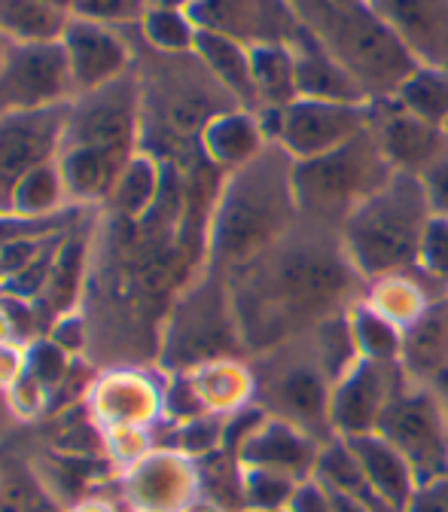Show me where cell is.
Returning <instances> with one entry per match:
<instances>
[{
    "mask_svg": "<svg viewBox=\"0 0 448 512\" xmlns=\"http://www.w3.org/2000/svg\"><path fill=\"white\" fill-rule=\"evenodd\" d=\"M247 357L311 336L363 302L369 284L351 266L342 235L299 217L263 256L226 278Z\"/></svg>",
    "mask_w": 448,
    "mask_h": 512,
    "instance_id": "6da1fadb",
    "label": "cell"
},
{
    "mask_svg": "<svg viewBox=\"0 0 448 512\" xmlns=\"http://www.w3.org/2000/svg\"><path fill=\"white\" fill-rule=\"evenodd\" d=\"M141 25V22H138ZM119 28L132 43V68L141 89V153L186 168L202 156V132L211 119L241 107L196 52H156L141 28Z\"/></svg>",
    "mask_w": 448,
    "mask_h": 512,
    "instance_id": "7a4b0ae2",
    "label": "cell"
},
{
    "mask_svg": "<svg viewBox=\"0 0 448 512\" xmlns=\"http://www.w3.org/2000/svg\"><path fill=\"white\" fill-rule=\"evenodd\" d=\"M293 165L296 159L281 144H269L223 177L208 229V269L235 275L299 223Z\"/></svg>",
    "mask_w": 448,
    "mask_h": 512,
    "instance_id": "3957f363",
    "label": "cell"
},
{
    "mask_svg": "<svg viewBox=\"0 0 448 512\" xmlns=\"http://www.w3.org/2000/svg\"><path fill=\"white\" fill-rule=\"evenodd\" d=\"M305 31L324 46L366 101L394 98L418 68L397 31L381 19L372 0H290Z\"/></svg>",
    "mask_w": 448,
    "mask_h": 512,
    "instance_id": "277c9868",
    "label": "cell"
},
{
    "mask_svg": "<svg viewBox=\"0 0 448 512\" xmlns=\"http://www.w3.org/2000/svg\"><path fill=\"white\" fill-rule=\"evenodd\" d=\"M433 211L421 177L394 171L375 196H369L339 229L351 266L366 284L418 269L421 241Z\"/></svg>",
    "mask_w": 448,
    "mask_h": 512,
    "instance_id": "5b68a950",
    "label": "cell"
},
{
    "mask_svg": "<svg viewBox=\"0 0 448 512\" xmlns=\"http://www.w3.org/2000/svg\"><path fill=\"white\" fill-rule=\"evenodd\" d=\"M391 177V162L384 159L372 132L366 128L348 144L293 165L299 217L339 232L342 223Z\"/></svg>",
    "mask_w": 448,
    "mask_h": 512,
    "instance_id": "8992f818",
    "label": "cell"
},
{
    "mask_svg": "<svg viewBox=\"0 0 448 512\" xmlns=\"http://www.w3.org/2000/svg\"><path fill=\"white\" fill-rule=\"evenodd\" d=\"M250 372L253 403L269 418L299 427L320 445L336 439L330 421L333 378L327 375L308 336L250 357Z\"/></svg>",
    "mask_w": 448,
    "mask_h": 512,
    "instance_id": "52a82bcc",
    "label": "cell"
},
{
    "mask_svg": "<svg viewBox=\"0 0 448 512\" xmlns=\"http://www.w3.org/2000/svg\"><path fill=\"white\" fill-rule=\"evenodd\" d=\"M238 357L247 354L235 324L229 281L217 269H208L205 281H199L180 299L171 317L165 360L171 369H202Z\"/></svg>",
    "mask_w": 448,
    "mask_h": 512,
    "instance_id": "ba28073f",
    "label": "cell"
},
{
    "mask_svg": "<svg viewBox=\"0 0 448 512\" xmlns=\"http://www.w3.org/2000/svg\"><path fill=\"white\" fill-rule=\"evenodd\" d=\"M141 89L135 68L122 77L74 95L61 150H92L125 168L141 150Z\"/></svg>",
    "mask_w": 448,
    "mask_h": 512,
    "instance_id": "9c48e42d",
    "label": "cell"
},
{
    "mask_svg": "<svg viewBox=\"0 0 448 512\" xmlns=\"http://www.w3.org/2000/svg\"><path fill=\"white\" fill-rule=\"evenodd\" d=\"M375 433L397 448L415 476V485L448 476V415L430 384L406 381L384 409Z\"/></svg>",
    "mask_w": 448,
    "mask_h": 512,
    "instance_id": "30bf717a",
    "label": "cell"
},
{
    "mask_svg": "<svg viewBox=\"0 0 448 512\" xmlns=\"http://www.w3.org/2000/svg\"><path fill=\"white\" fill-rule=\"evenodd\" d=\"M71 101L0 116V214H13V192L34 168L55 162Z\"/></svg>",
    "mask_w": 448,
    "mask_h": 512,
    "instance_id": "8fae6325",
    "label": "cell"
},
{
    "mask_svg": "<svg viewBox=\"0 0 448 512\" xmlns=\"http://www.w3.org/2000/svg\"><path fill=\"white\" fill-rule=\"evenodd\" d=\"M74 77L61 40L13 43L0 64V116L71 101Z\"/></svg>",
    "mask_w": 448,
    "mask_h": 512,
    "instance_id": "7c38bea8",
    "label": "cell"
},
{
    "mask_svg": "<svg viewBox=\"0 0 448 512\" xmlns=\"http://www.w3.org/2000/svg\"><path fill=\"white\" fill-rule=\"evenodd\" d=\"M369 128V101H314L296 98L281 110L278 144L296 159L324 156Z\"/></svg>",
    "mask_w": 448,
    "mask_h": 512,
    "instance_id": "4fadbf2b",
    "label": "cell"
},
{
    "mask_svg": "<svg viewBox=\"0 0 448 512\" xmlns=\"http://www.w3.org/2000/svg\"><path fill=\"white\" fill-rule=\"evenodd\" d=\"M409 375L400 363L357 360L330 394V421L336 436H360L375 433L384 409L403 391Z\"/></svg>",
    "mask_w": 448,
    "mask_h": 512,
    "instance_id": "5bb4252c",
    "label": "cell"
},
{
    "mask_svg": "<svg viewBox=\"0 0 448 512\" xmlns=\"http://www.w3.org/2000/svg\"><path fill=\"white\" fill-rule=\"evenodd\" d=\"M186 13L199 28L226 34L244 46L293 43L302 34L290 0H192Z\"/></svg>",
    "mask_w": 448,
    "mask_h": 512,
    "instance_id": "9a60e30c",
    "label": "cell"
},
{
    "mask_svg": "<svg viewBox=\"0 0 448 512\" xmlns=\"http://www.w3.org/2000/svg\"><path fill=\"white\" fill-rule=\"evenodd\" d=\"M369 132L391 168L403 174L418 177L448 153V138L442 128L409 113L394 98L369 101Z\"/></svg>",
    "mask_w": 448,
    "mask_h": 512,
    "instance_id": "2e32d148",
    "label": "cell"
},
{
    "mask_svg": "<svg viewBox=\"0 0 448 512\" xmlns=\"http://www.w3.org/2000/svg\"><path fill=\"white\" fill-rule=\"evenodd\" d=\"M64 55H68V68L74 77V92H92L125 71H132V43L125 40L119 28H107L80 16L68 19V28L61 34Z\"/></svg>",
    "mask_w": 448,
    "mask_h": 512,
    "instance_id": "e0dca14e",
    "label": "cell"
},
{
    "mask_svg": "<svg viewBox=\"0 0 448 512\" xmlns=\"http://www.w3.org/2000/svg\"><path fill=\"white\" fill-rule=\"evenodd\" d=\"M418 64L448 71V0H372Z\"/></svg>",
    "mask_w": 448,
    "mask_h": 512,
    "instance_id": "ac0fdd59",
    "label": "cell"
},
{
    "mask_svg": "<svg viewBox=\"0 0 448 512\" xmlns=\"http://www.w3.org/2000/svg\"><path fill=\"white\" fill-rule=\"evenodd\" d=\"M320 448L324 445L311 439L308 433H302L299 427L278 421V418H266L263 427L241 445L238 461L241 467H263V470L290 476L296 482H305L314 476Z\"/></svg>",
    "mask_w": 448,
    "mask_h": 512,
    "instance_id": "d6986e66",
    "label": "cell"
},
{
    "mask_svg": "<svg viewBox=\"0 0 448 512\" xmlns=\"http://www.w3.org/2000/svg\"><path fill=\"white\" fill-rule=\"evenodd\" d=\"M400 366L418 384H433L448 372V293L436 296L403 330Z\"/></svg>",
    "mask_w": 448,
    "mask_h": 512,
    "instance_id": "ffe728a7",
    "label": "cell"
},
{
    "mask_svg": "<svg viewBox=\"0 0 448 512\" xmlns=\"http://www.w3.org/2000/svg\"><path fill=\"white\" fill-rule=\"evenodd\" d=\"M342 439L348 445V452L354 455L363 479L372 485V491L381 500H388L391 506L406 512V503L418 485L397 448L378 433H360V436H342Z\"/></svg>",
    "mask_w": 448,
    "mask_h": 512,
    "instance_id": "44dd1931",
    "label": "cell"
},
{
    "mask_svg": "<svg viewBox=\"0 0 448 512\" xmlns=\"http://www.w3.org/2000/svg\"><path fill=\"white\" fill-rule=\"evenodd\" d=\"M293 55H296V89H299V98L351 101V104L366 101L363 92L357 89V83L348 77V71L305 31V25H302V34L293 40Z\"/></svg>",
    "mask_w": 448,
    "mask_h": 512,
    "instance_id": "7402d4cb",
    "label": "cell"
},
{
    "mask_svg": "<svg viewBox=\"0 0 448 512\" xmlns=\"http://www.w3.org/2000/svg\"><path fill=\"white\" fill-rule=\"evenodd\" d=\"M266 147L269 141L260 128V119H256L253 110L244 107L220 113L202 132V153L226 174L256 159Z\"/></svg>",
    "mask_w": 448,
    "mask_h": 512,
    "instance_id": "603a6c76",
    "label": "cell"
},
{
    "mask_svg": "<svg viewBox=\"0 0 448 512\" xmlns=\"http://www.w3.org/2000/svg\"><path fill=\"white\" fill-rule=\"evenodd\" d=\"M192 52L202 58V64L214 74V80L244 110H253V113L260 110V101H256V89H253V71H250V46H244L226 34L199 28L196 49Z\"/></svg>",
    "mask_w": 448,
    "mask_h": 512,
    "instance_id": "cb8c5ba5",
    "label": "cell"
},
{
    "mask_svg": "<svg viewBox=\"0 0 448 512\" xmlns=\"http://www.w3.org/2000/svg\"><path fill=\"white\" fill-rule=\"evenodd\" d=\"M442 293H448V287L436 284L421 269H412V272H400L391 278L372 281L363 299L384 317H391L400 330H406L412 320Z\"/></svg>",
    "mask_w": 448,
    "mask_h": 512,
    "instance_id": "d4e9b609",
    "label": "cell"
},
{
    "mask_svg": "<svg viewBox=\"0 0 448 512\" xmlns=\"http://www.w3.org/2000/svg\"><path fill=\"white\" fill-rule=\"evenodd\" d=\"M250 71H253V89H256L260 110L263 107H290L299 98L293 43L250 46Z\"/></svg>",
    "mask_w": 448,
    "mask_h": 512,
    "instance_id": "484cf974",
    "label": "cell"
},
{
    "mask_svg": "<svg viewBox=\"0 0 448 512\" xmlns=\"http://www.w3.org/2000/svg\"><path fill=\"white\" fill-rule=\"evenodd\" d=\"M71 13L46 0H0V34L10 43H55L68 28Z\"/></svg>",
    "mask_w": 448,
    "mask_h": 512,
    "instance_id": "4316f807",
    "label": "cell"
},
{
    "mask_svg": "<svg viewBox=\"0 0 448 512\" xmlns=\"http://www.w3.org/2000/svg\"><path fill=\"white\" fill-rule=\"evenodd\" d=\"M159 186H162V162H156L147 153H138L116 177L107 202L119 220H141L153 208Z\"/></svg>",
    "mask_w": 448,
    "mask_h": 512,
    "instance_id": "83f0119b",
    "label": "cell"
},
{
    "mask_svg": "<svg viewBox=\"0 0 448 512\" xmlns=\"http://www.w3.org/2000/svg\"><path fill=\"white\" fill-rule=\"evenodd\" d=\"M351 330H354V342H357V351L363 360L400 363L403 330L394 324L391 317L375 311L366 299L351 308Z\"/></svg>",
    "mask_w": 448,
    "mask_h": 512,
    "instance_id": "f1b7e54d",
    "label": "cell"
},
{
    "mask_svg": "<svg viewBox=\"0 0 448 512\" xmlns=\"http://www.w3.org/2000/svg\"><path fill=\"white\" fill-rule=\"evenodd\" d=\"M394 101L406 107L409 113L421 116L430 125H439L448 119V71L430 68V64H418V68L406 77V83L397 89Z\"/></svg>",
    "mask_w": 448,
    "mask_h": 512,
    "instance_id": "f546056e",
    "label": "cell"
},
{
    "mask_svg": "<svg viewBox=\"0 0 448 512\" xmlns=\"http://www.w3.org/2000/svg\"><path fill=\"white\" fill-rule=\"evenodd\" d=\"M64 196H68V189H64L58 162H46V165L34 168L28 177H22V183L16 186L13 214H19V217H52Z\"/></svg>",
    "mask_w": 448,
    "mask_h": 512,
    "instance_id": "4dcf8cb0",
    "label": "cell"
},
{
    "mask_svg": "<svg viewBox=\"0 0 448 512\" xmlns=\"http://www.w3.org/2000/svg\"><path fill=\"white\" fill-rule=\"evenodd\" d=\"M308 339H311L320 363H324L327 375L333 378V384L360 360L354 330H351V311H345L339 317H330L327 324H320Z\"/></svg>",
    "mask_w": 448,
    "mask_h": 512,
    "instance_id": "1f68e13d",
    "label": "cell"
},
{
    "mask_svg": "<svg viewBox=\"0 0 448 512\" xmlns=\"http://www.w3.org/2000/svg\"><path fill=\"white\" fill-rule=\"evenodd\" d=\"M141 37L156 52H192L196 49L199 25L189 19L186 10H162L150 7L141 19Z\"/></svg>",
    "mask_w": 448,
    "mask_h": 512,
    "instance_id": "d6a6232c",
    "label": "cell"
},
{
    "mask_svg": "<svg viewBox=\"0 0 448 512\" xmlns=\"http://www.w3.org/2000/svg\"><path fill=\"white\" fill-rule=\"evenodd\" d=\"M241 464V461H238ZM296 479L263 467H241V500L244 512H281L290 506Z\"/></svg>",
    "mask_w": 448,
    "mask_h": 512,
    "instance_id": "836d02e7",
    "label": "cell"
},
{
    "mask_svg": "<svg viewBox=\"0 0 448 512\" xmlns=\"http://www.w3.org/2000/svg\"><path fill=\"white\" fill-rule=\"evenodd\" d=\"M86 241L83 238H71L64 241L55 253V266H52V275H49V284H46V299L52 305V311H64L71 302H74V293H77V281H80V266H83V247Z\"/></svg>",
    "mask_w": 448,
    "mask_h": 512,
    "instance_id": "e575fe53",
    "label": "cell"
},
{
    "mask_svg": "<svg viewBox=\"0 0 448 512\" xmlns=\"http://www.w3.org/2000/svg\"><path fill=\"white\" fill-rule=\"evenodd\" d=\"M150 10V0H74L71 16L107 25V28H128L138 25Z\"/></svg>",
    "mask_w": 448,
    "mask_h": 512,
    "instance_id": "d590c367",
    "label": "cell"
},
{
    "mask_svg": "<svg viewBox=\"0 0 448 512\" xmlns=\"http://www.w3.org/2000/svg\"><path fill=\"white\" fill-rule=\"evenodd\" d=\"M418 269L436 284L448 287V220L445 217L430 220L427 235L421 241V253H418Z\"/></svg>",
    "mask_w": 448,
    "mask_h": 512,
    "instance_id": "8d00e7d4",
    "label": "cell"
},
{
    "mask_svg": "<svg viewBox=\"0 0 448 512\" xmlns=\"http://www.w3.org/2000/svg\"><path fill=\"white\" fill-rule=\"evenodd\" d=\"M71 363H68V351L58 348L52 339L49 342H37L28 351V375L40 384L43 391H52L55 384H61V378L68 375Z\"/></svg>",
    "mask_w": 448,
    "mask_h": 512,
    "instance_id": "74e56055",
    "label": "cell"
},
{
    "mask_svg": "<svg viewBox=\"0 0 448 512\" xmlns=\"http://www.w3.org/2000/svg\"><path fill=\"white\" fill-rule=\"evenodd\" d=\"M223 424L226 418H214L211 412L202 418H192L186 421L183 433H180V445L192 455H211L217 445H223Z\"/></svg>",
    "mask_w": 448,
    "mask_h": 512,
    "instance_id": "f35d334b",
    "label": "cell"
},
{
    "mask_svg": "<svg viewBox=\"0 0 448 512\" xmlns=\"http://www.w3.org/2000/svg\"><path fill=\"white\" fill-rule=\"evenodd\" d=\"M427 205L433 211V217H445L448 220V153L442 159H436L427 171L418 174Z\"/></svg>",
    "mask_w": 448,
    "mask_h": 512,
    "instance_id": "ab89813d",
    "label": "cell"
},
{
    "mask_svg": "<svg viewBox=\"0 0 448 512\" xmlns=\"http://www.w3.org/2000/svg\"><path fill=\"white\" fill-rule=\"evenodd\" d=\"M287 512H333V497L317 479H305L296 485Z\"/></svg>",
    "mask_w": 448,
    "mask_h": 512,
    "instance_id": "60d3db41",
    "label": "cell"
},
{
    "mask_svg": "<svg viewBox=\"0 0 448 512\" xmlns=\"http://www.w3.org/2000/svg\"><path fill=\"white\" fill-rule=\"evenodd\" d=\"M406 512H448V476L418 485L406 503Z\"/></svg>",
    "mask_w": 448,
    "mask_h": 512,
    "instance_id": "b9f144b4",
    "label": "cell"
},
{
    "mask_svg": "<svg viewBox=\"0 0 448 512\" xmlns=\"http://www.w3.org/2000/svg\"><path fill=\"white\" fill-rule=\"evenodd\" d=\"M52 342L58 345V348H64V351H77L80 345H83V320L80 317H68V314H61V320L55 324V330H52Z\"/></svg>",
    "mask_w": 448,
    "mask_h": 512,
    "instance_id": "7bdbcfd3",
    "label": "cell"
},
{
    "mask_svg": "<svg viewBox=\"0 0 448 512\" xmlns=\"http://www.w3.org/2000/svg\"><path fill=\"white\" fill-rule=\"evenodd\" d=\"M430 388L439 394V400H442V406H445V415H448V372H445V375H439V378L430 384Z\"/></svg>",
    "mask_w": 448,
    "mask_h": 512,
    "instance_id": "ee69618b",
    "label": "cell"
},
{
    "mask_svg": "<svg viewBox=\"0 0 448 512\" xmlns=\"http://www.w3.org/2000/svg\"><path fill=\"white\" fill-rule=\"evenodd\" d=\"M150 7H162V10H189L192 0H150Z\"/></svg>",
    "mask_w": 448,
    "mask_h": 512,
    "instance_id": "f6af8a7d",
    "label": "cell"
},
{
    "mask_svg": "<svg viewBox=\"0 0 448 512\" xmlns=\"http://www.w3.org/2000/svg\"><path fill=\"white\" fill-rule=\"evenodd\" d=\"M10 46H13V43H10L4 34H0V64H4V58H7V52H10Z\"/></svg>",
    "mask_w": 448,
    "mask_h": 512,
    "instance_id": "bcb514c9",
    "label": "cell"
},
{
    "mask_svg": "<svg viewBox=\"0 0 448 512\" xmlns=\"http://www.w3.org/2000/svg\"><path fill=\"white\" fill-rule=\"evenodd\" d=\"M442 132H445V138H448V119L442 122Z\"/></svg>",
    "mask_w": 448,
    "mask_h": 512,
    "instance_id": "7dc6e473",
    "label": "cell"
},
{
    "mask_svg": "<svg viewBox=\"0 0 448 512\" xmlns=\"http://www.w3.org/2000/svg\"><path fill=\"white\" fill-rule=\"evenodd\" d=\"M281 512H287V509H281Z\"/></svg>",
    "mask_w": 448,
    "mask_h": 512,
    "instance_id": "c3c4849f",
    "label": "cell"
}]
</instances>
